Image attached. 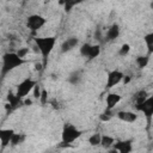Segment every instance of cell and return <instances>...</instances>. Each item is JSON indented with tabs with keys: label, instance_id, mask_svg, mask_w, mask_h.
Instances as JSON below:
<instances>
[{
	"label": "cell",
	"instance_id": "484cf974",
	"mask_svg": "<svg viewBox=\"0 0 153 153\" xmlns=\"http://www.w3.org/2000/svg\"><path fill=\"white\" fill-rule=\"evenodd\" d=\"M39 102L42 104H45L48 102V91L45 88H42V92H41V97H39Z\"/></svg>",
	"mask_w": 153,
	"mask_h": 153
},
{
	"label": "cell",
	"instance_id": "d6986e66",
	"mask_svg": "<svg viewBox=\"0 0 153 153\" xmlns=\"http://www.w3.org/2000/svg\"><path fill=\"white\" fill-rule=\"evenodd\" d=\"M82 1H84V0H60L61 5L63 6V8H65L66 12H71L76 5L81 4Z\"/></svg>",
	"mask_w": 153,
	"mask_h": 153
},
{
	"label": "cell",
	"instance_id": "52a82bcc",
	"mask_svg": "<svg viewBox=\"0 0 153 153\" xmlns=\"http://www.w3.org/2000/svg\"><path fill=\"white\" fill-rule=\"evenodd\" d=\"M80 55L88 59V60H94L100 55V45L99 44H91V43H82L79 48Z\"/></svg>",
	"mask_w": 153,
	"mask_h": 153
},
{
	"label": "cell",
	"instance_id": "7a4b0ae2",
	"mask_svg": "<svg viewBox=\"0 0 153 153\" xmlns=\"http://www.w3.org/2000/svg\"><path fill=\"white\" fill-rule=\"evenodd\" d=\"M33 43L36 48L38 49L42 59H43V65L44 67L47 66V61L53 53L55 45H56V37L55 36H42V37H35Z\"/></svg>",
	"mask_w": 153,
	"mask_h": 153
},
{
	"label": "cell",
	"instance_id": "5bb4252c",
	"mask_svg": "<svg viewBox=\"0 0 153 153\" xmlns=\"http://www.w3.org/2000/svg\"><path fill=\"white\" fill-rule=\"evenodd\" d=\"M7 100H8V105H10V109L11 110H16V109H18V108H20V106L24 105V99L20 98V97H18L16 94V92L13 93L12 91H10L7 93Z\"/></svg>",
	"mask_w": 153,
	"mask_h": 153
},
{
	"label": "cell",
	"instance_id": "8fae6325",
	"mask_svg": "<svg viewBox=\"0 0 153 153\" xmlns=\"http://www.w3.org/2000/svg\"><path fill=\"white\" fill-rule=\"evenodd\" d=\"M115 116L124 123H134V122H136V120L139 117L137 114L131 111V110H120L116 112Z\"/></svg>",
	"mask_w": 153,
	"mask_h": 153
},
{
	"label": "cell",
	"instance_id": "4fadbf2b",
	"mask_svg": "<svg viewBox=\"0 0 153 153\" xmlns=\"http://www.w3.org/2000/svg\"><path fill=\"white\" fill-rule=\"evenodd\" d=\"M14 130L10 128H1L0 129V143H1V149L11 145V140L14 135Z\"/></svg>",
	"mask_w": 153,
	"mask_h": 153
},
{
	"label": "cell",
	"instance_id": "9c48e42d",
	"mask_svg": "<svg viewBox=\"0 0 153 153\" xmlns=\"http://www.w3.org/2000/svg\"><path fill=\"white\" fill-rule=\"evenodd\" d=\"M133 142H134L133 139L116 141L112 146V149L115 152H120V153H130V152H133Z\"/></svg>",
	"mask_w": 153,
	"mask_h": 153
},
{
	"label": "cell",
	"instance_id": "8992f818",
	"mask_svg": "<svg viewBox=\"0 0 153 153\" xmlns=\"http://www.w3.org/2000/svg\"><path fill=\"white\" fill-rule=\"evenodd\" d=\"M47 24V19L41 14H30L26 18V27L32 32L36 33Z\"/></svg>",
	"mask_w": 153,
	"mask_h": 153
},
{
	"label": "cell",
	"instance_id": "277c9868",
	"mask_svg": "<svg viewBox=\"0 0 153 153\" xmlns=\"http://www.w3.org/2000/svg\"><path fill=\"white\" fill-rule=\"evenodd\" d=\"M36 85H37V81L36 80H33L30 76H26V78H24L17 85V87H16V94L18 97H20V98L24 99L25 97L29 96V93H31L33 91V88H35Z\"/></svg>",
	"mask_w": 153,
	"mask_h": 153
},
{
	"label": "cell",
	"instance_id": "cb8c5ba5",
	"mask_svg": "<svg viewBox=\"0 0 153 153\" xmlns=\"http://www.w3.org/2000/svg\"><path fill=\"white\" fill-rule=\"evenodd\" d=\"M130 49H131V47H130L129 43H123V44H121V47L118 49V55L122 56V57L123 56H127L130 53Z\"/></svg>",
	"mask_w": 153,
	"mask_h": 153
},
{
	"label": "cell",
	"instance_id": "603a6c76",
	"mask_svg": "<svg viewBox=\"0 0 153 153\" xmlns=\"http://www.w3.org/2000/svg\"><path fill=\"white\" fill-rule=\"evenodd\" d=\"M25 139H26V136L24 134H22V133H14V135H13V137L11 140V146H18V145L23 143L25 141Z\"/></svg>",
	"mask_w": 153,
	"mask_h": 153
},
{
	"label": "cell",
	"instance_id": "e0dca14e",
	"mask_svg": "<svg viewBox=\"0 0 153 153\" xmlns=\"http://www.w3.org/2000/svg\"><path fill=\"white\" fill-rule=\"evenodd\" d=\"M67 80H68V82L72 84V85H78V84H80L81 80H82V71L78 69V71L72 72V73L68 75V79H67Z\"/></svg>",
	"mask_w": 153,
	"mask_h": 153
},
{
	"label": "cell",
	"instance_id": "ac0fdd59",
	"mask_svg": "<svg viewBox=\"0 0 153 153\" xmlns=\"http://www.w3.org/2000/svg\"><path fill=\"white\" fill-rule=\"evenodd\" d=\"M115 142H116V140H115L114 136H111V135H106V134L102 135V142H100V146H102L103 148H105V149L112 148V146H114Z\"/></svg>",
	"mask_w": 153,
	"mask_h": 153
},
{
	"label": "cell",
	"instance_id": "d4e9b609",
	"mask_svg": "<svg viewBox=\"0 0 153 153\" xmlns=\"http://www.w3.org/2000/svg\"><path fill=\"white\" fill-rule=\"evenodd\" d=\"M114 116H115V115H112V111H111V110H106V109H105V111L99 115V118H100L102 122H109V121H111V118H112Z\"/></svg>",
	"mask_w": 153,
	"mask_h": 153
},
{
	"label": "cell",
	"instance_id": "83f0119b",
	"mask_svg": "<svg viewBox=\"0 0 153 153\" xmlns=\"http://www.w3.org/2000/svg\"><path fill=\"white\" fill-rule=\"evenodd\" d=\"M32 92H33V97H35V99H39V97H41V92H42V88H39V86H38V85H36Z\"/></svg>",
	"mask_w": 153,
	"mask_h": 153
},
{
	"label": "cell",
	"instance_id": "44dd1931",
	"mask_svg": "<svg viewBox=\"0 0 153 153\" xmlns=\"http://www.w3.org/2000/svg\"><path fill=\"white\" fill-rule=\"evenodd\" d=\"M147 92L145 91V90H140V91H137L135 94H134V97H133V102H134V105L136 106V105H139V104H141L146 98H147Z\"/></svg>",
	"mask_w": 153,
	"mask_h": 153
},
{
	"label": "cell",
	"instance_id": "f1b7e54d",
	"mask_svg": "<svg viewBox=\"0 0 153 153\" xmlns=\"http://www.w3.org/2000/svg\"><path fill=\"white\" fill-rule=\"evenodd\" d=\"M31 104H32V100H31L30 98L25 97V98H24V105H31Z\"/></svg>",
	"mask_w": 153,
	"mask_h": 153
},
{
	"label": "cell",
	"instance_id": "f546056e",
	"mask_svg": "<svg viewBox=\"0 0 153 153\" xmlns=\"http://www.w3.org/2000/svg\"><path fill=\"white\" fill-rule=\"evenodd\" d=\"M149 7H151V8H152V10H153V0H152V1H151V4H149Z\"/></svg>",
	"mask_w": 153,
	"mask_h": 153
},
{
	"label": "cell",
	"instance_id": "7c38bea8",
	"mask_svg": "<svg viewBox=\"0 0 153 153\" xmlns=\"http://www.w3.org/2000/svg\"><path fill=\"white\" fill-rule=\"evenodd\" d=\"M120 35H121V27H120L118 24L114 23V24H111V25L106 29L104 38H105L106 42H114L115 39H117V38L120 37Z\"/></svg>",
	"mask_w": 153,
	"mask_h": 153
},
{
	"label": "cell",
	"instance_id": "ffe728a7",
	"mask_svg": "<svg viewBox=\"0 0 153 153\" xmlns=\"http://www.w3.org/2000/svg\"><path fill=\"white\" fill-rule=\"evenodd\" d=\"M135 63L139 68L143 69L149 63V55H139V56H136L135 57Z\"/></svg>",
	"mask_w": 153,
	"mask_h": 153
},
{
	"label": "cell",
	"instance_id": "9a60e30c",
	"mask_svg": "<svg viewBox=\"0 0 153 153\" xmlns=\"http://www.w3.org/2000/svg\"><path fill=\"white\" fill-rule=\"evenodd\" d=\"M79 44V39L76 37H68L66 38L62 44H61V51L62 53H68L71 50H73L74 48H76Z\"/></svg>",
	"mask_w": 153,
	"mask_h": 153
},
{
	"label": "cell",
	"instance_id": "6da1fadb",
	"mask_svg": "<svg viewBox=\"0 0 153 153\" xmlns=\"http://www.w3.org/2000/svg\"><path fill=\"white\" fill-rule=\"evenodd\" d=\"M27 62L26 59L20 57L17 51H8L2 55V63H1V76L5 78L10 72L22 67Z\"/></svg>",
	"mask_w": 153,
	"mask_h": 153
},
{
	"label": "cell",
	"instance_id": "ba28073f",
	"mask_svg": "<svg viewBox=\"0 0 153 153\" xmlns=\"http://www.w3.org/2000/svg\"><path fill=\"white\" fill-rule=\"evenodd\" d=\"M124 74L122 71L120 69H112L106 74V81H105V88L106 90H111L115 86H117L118 84H121L123 81Z\"/></svg>",
	"mask_w": 153,
	"mask_h": 153
},
{
	"label": "cell",
	"instance_id": "30bf717a",
	"mask_svg": "<svg viewBox=\"0 0 153 153\" xmlns=\"http://www.w3.org/2000/svg\"><path fill=\"white\" fill-rule=\"evenodd\" d=\"M121 100H122V96H121L120 93L109 92V93L105 96V109L112 111V110L120 104Z\"/></svg>",
	"mask_w": 153,
	"mask_h": 153
},
{
	"label": "cell",
	"instance_id": "7402d4cb",
	"mask_svg": "<svg viewBox=\"0 0 153 153\" xmlns=\"http://www.w3.org/2000/svg\"><path fill=\"white\" fill-rule=\"evenodd\" d=\"M87 141H88V143H90L91 146H93V147L100 146V142H102V134H100V133H93V134L90 135V137H88Z\"/></svg>",
	"mask_w": 153,
	"mask_h": 153
},
{
	"label": "cell",
	"instance_id": "4316f807",
	"mask_svg": "<svg viewBox=\"0 0 153 153\" xmlns=\"http://www.w3.org/2000/svg\"><path fill=\"white\" fill-rule=\"evenodd\" d=\"M29 48H25V47H23V48H19V50H17V54L20 56V57H24V59H26V56H27V54H29Z\"/></svg>",
	"mask_w": 153,
	"mask_h": 153
},
{
	"label": "cell",
	"instance_id": "3957f363",
	"mask_svg": "<svg viewBox=\"0 0 153 153\" xmlns=\"http://www.w3.org/2000/svg\"><path fill=\"white\" fill-rule=\"evenodd\" d=\"M81 135H82V131L76 126L72 123H65L61 131V143L63 146H71Z\"/></svg>",
	"mask_w": 153,
	"mask_h": 153
},
{
	"label": "cell",
	"instance_id": "5b68a950",
	"mask_svg": "<svg viewBox=\"0 0 153 153\" xmlns=\"http://www.w3.org/2000/svg\"><path fill=\"white\" fill-rule=\"evenodd\" d=\"M135 109L143 114V116L147 120L148 126H151L153 121V96H147V98L141 104L136 105Z\"/></svg>",
	"mask_w": 153,
	"mask_h": 153
},
{
	"label": "cell",
	"instance_id": "2e32d148",
	"mask_svg": "<svg viewBox=\"0 0 153 153\" xmlns=\"http://www.w3.org/2000/svg\"><path fill=\"white\" fill-rule=\"evenodd\" d=\"M143 43H145V47H146L147 55H152L153 54V31L147 32L143 36Z\"/></svg>",
	"mask_w": 153,
	"mask_h": 153
}]
</instances>
